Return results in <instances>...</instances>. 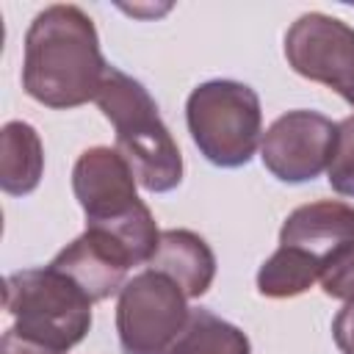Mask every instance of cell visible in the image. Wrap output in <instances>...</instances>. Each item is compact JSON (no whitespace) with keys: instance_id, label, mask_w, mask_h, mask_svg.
<instances>
[{"instance_id":"obj_13","label":"cell","mask_w":354,"mask_h":354,"mask_svg":"<svg viewBox=\"0 0 354 354\" xmlns=\"http://www.w3.org/2000/svg\"><path fill=\"white\" fill-rule=\"evenodd\" d=\"M321 277V263L296 249V246H279L257 271V290L268 299H290L313 288V282Z\"/></svg>"},{"instance_id":"obj_11","label":"cell","mask_w":354,"mask_h":354,"mask_svg":"<svg viewBox=\"0 0 354 354\" xmlns=\"http://www.w3.org/2000/svg\"><path fill=\"white\" fill-rule=\"evenodd\" d=\"M152 271L166 274L185 299H199L207 293L216 277V257L205 238H199L191 230H163L158 249L149 260Z\"/></svg>"},{"instance_id":"obj_5","label":"cell","mask_w":354,"mask_h":354,"mask_svg":"<svg viewBox=\"0 0 354 354\" xmlns=\"http://www.w3.org/2000/svg\"><path fill=\"white\" fill-rule=\"evenodd\" d=\"M185 119L194 144L213 166H246L260 144V97L246 83L207 80L196 86L188 97Z\"/></svg>"},{"instance_id":"obj_15","label":"cell","mask_w":354,"mask_h":354,"mask_svg":"<svg viewBox=\"0 0 354 354\" xmlns=\"http://www.w3.org/2000/svg\"><path fill=\"white\" fill-rule=\"evenodd\" d=\"M326 180L332 191L343 196H354V116L343 119L335 130V144L326 166Z\"/></svg>"},{"instance_id":"obj_8","label":"cell","mask_w":354,"mask_h":354,"mask_svg":"<svg viewBox=\"0 0 354 354\" xmlns=\"http://www.w3.org/2000/svg\"><path fill=\"white\" fill-rule=\"evenodd\" d=\"M337 124L315 111H288L263 136V166L282 183L315 180L326 166Z\"/></svg>"},{"instance_id":"obj_9","label":"cell","mask_w":354,"mask_h":354,"mask_svg":"<svg viewBox=\"0 0 354 354\" xmlns=\"http://www.w3.org/2000/svg\"><path fill=\"white\" fill-rule=\"evenodd\" d=\"M50 266L66 274L91 301H102L124 288V274L136 266V257L111 232L86 227V232L61 249Z\"/></svg>"},{"instance_id":"obj_4","label":"cell","mask_w":354,"mask_h":354,"mask_svg":"<svg viewBox=\"0 0 354 354\" xmlns=\"http://www.w3.org/2000/svg\"><path fill=\"white\" fill-rule=\"evenodd\" d=\"M3 301L14 329L55 354L77 346L91 326V299L53 266L8 274Z\"/></svg>"},{"instance_id":"obj_12","label":"cell","mask_w":354,"mask_h":354,"mask_svg":"<svg viewBox=\"0 0 354 354\" xmlns=\"http://www.w3.org/2000/svg\"><path fill=\"white\" fill-rule=\"evenodd\" d=\"M44 171L39 133L25 122H8L0 133V185L11 196L30 194Z\"/></svg>"},{"instance_id":"obj_7","label":"cell","mask_w":354,"mask_h":354,"mask_svg":"<svg viewBox=\"0 0 354 354\" xmlns=\"http://www.w3.org/2000/svg\"><path fill=\"white\" fill-rule=\"evenodd\" d=\"M285 58L296 75L354 105V28L318 11L301 14L285 33Z\"/></svg>"},{"instance_id":"obj_3","label":"cell","mask_w":354,"mask_h":354,"mask_svg":"<svg viewBox=\"0 0 354 354\" xmlns=\"http://www.w3.org/2000/svg\"><path fill=\"white\" fill-rule=\"evenodd\" d=\"M136 174L130 163L111 147L86 149L72 169V191L86 213V224L119 238L136 266L149 263L160 232L149 207L136 194Z\"/></svg>"},{"instance_id":"obj_16","label":"cell","mask_w":354,"mask_h":354,"mask_svg":"<svg viewBox=\"0 0 354 354\" xmlns=\"http://www.w3.org/2000/svg\"><path fill=\"white\" fill-rule=\"evenodd\" d=\"M321 288L332 299L354 301V243L340 246L321 263Z\"/></svg>"},{"instance_id":"obj_2","label":"cell","mask_w":354,"mask_h":354,"mask_svg":"<svg viewBox=\"0 0 354 354\" xmlns=\"http://www.w3.org/2000/svg\"><path fill=\"white\" fill-rule=\"evenodd\" d=\"M97 105L116 130V152L130 163L138 185L166 194L183 180V155L163 124L149 91L108 64Z\"/></svg>"},{"instance_id":"obj_14","label":"cell","mask_w":354,"mask_h":354,"mask_svg":"<svg viewBox=\"0 0 354 354\" xmlns=\"http://www.w3.org/2000/svg\"><path fill=\"white\" fill-rule=\"evenodd\" d=\"M169 354H252L249 337L210 310H191Z\"/></svg>"},{"instance_id":"obj_18","label":"cell","mask_w":354,"mask_h":354,"mask_svg":"<svg viewBox=\"0 0 354 354\" xmlns=\"http://www.w3.org/2000/svg\"><path fill=\"white\" fill-rule=\"evenodd\" d=\"M0 354H55V351H50V348H44V346L33 343V340H28V337H22V335L11 326V329H6V335H3V340H0Z\"/></svg>"},{"instance_id":"obj_10","label":"cell","mask_w":354,"mask_h":354,"mask_svg":"<svg viewBox=\"0 0 354 354\" xmlns=\"http://www.w3.org/2000/svg\"><path fill=\"white\" fill-rule=\"evenodd\" d=\"M346 243H354V205L335 199L296 207L279 230V246H296L318 263Z\"/></svg>"},{"instance_id":"obj_6","label":"cell","mask_w":354,"mask_h":354,"mask_svg":"<svg viewBox=\"0 0 354 354\" xmlns=\"http://www.w3.org/2000/svg\"><path fill=\"white\" fill-rule=\"evenodd\" d=\"M185 293L160 271H141L124 282L116 301L122 354H169L188 324Z\"/></svg>"},{"instance_id":"obj_17","label":"cell","mask_w":354,"mask_h":354,"mask_svg":"<svg viewBox=\"0 0 354 354\" xmlns=\"http://www.w3.org/2000/svg\"><path fill=\"white\" fill-rule=\"evenodd\" d=\"M332 335L343 354H354V301H346V307L335 315Z\"/></svg>"},{"instance_id":"obj_1","label":"cell","mask_w":354,"mask_h":354,"mask_svg":"<svg viewBox=\"0 0 354 354\" xmlns=\"http://www.w3.org/2000/svg\"><path fill=\"white\" fill-rule=\"evenodd\" d=\"M108 64L91 17L77 6H47L25 33L22 88L47 108H77L97 100Z\"/></svg>"}]
</instances>
